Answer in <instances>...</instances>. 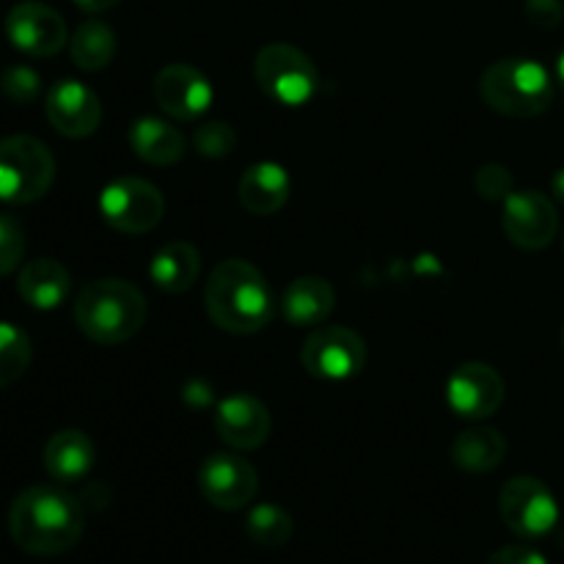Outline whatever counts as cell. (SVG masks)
<instances>
[{
	"mask_svg": "<svg viewBox=\"0 0 564 564\" xmlns=\"http://www.w3.org/2000/svg\"><path fill=\"white\" fill-rule=\"evenodd\" d=\"M22 257H25V229L14 215L0 213V275L14 273Z\"/></svg>",
	"mask_w": 564,
	"mask_h": 564,
	"instance_id": "f1b7e54d",
	"label": "cell"
},
{
	"mask_svg": "<svg viewBox=\"0 0 564 564\" xmlns=\"http://www.w3.org/2000/svg\"><path fill=\"white\" fill-rule=\"evenodd\" d=\"M485 564H549L540 551L529 549V545H505L496 551Z\"/></svg>",
	"mask_w": 564,
	"mask_h": 564,
	"instance_id": "1f68e13d",
	"label": "cell"
},
{
	"mask_svg": "<svg viewBox=\"0 0 564 564\" xmlns=\"http://www.w3.org/2000/svg\"><path fill=\"white\" fill-rule=\"evenodd\" d=\"M6 39L11 47L31 58H53L69 42L66 22L53 6L39 0H22L6 14Z\"/></svg>",
	"mask_w": 564,
	"mask_h": 564,
	"instance_id": "8fae6325",
	"label": "cell"
},
{
	"mask_svg": "<svg viewBox=\"0 0 564 564\" xmlns=\"http://www.w3.org/2000/svg\"><path fill=\"white\" fill-rule=\"evenodd\" d=\"M204 306L220 330L237 336L259 334L275 317V295L268 279L246 259H226L209 273Z\"/></svg>",
	"mask_w": 564,
	"mask_h": 564,
	"instance_id": "7a4b0ae2",
	"label": "cell"
},
{
	"mask_svg": "<svg viewBox=\"0 0 564 564\" xmlns=\"http://www.w3.org/2000/svg\"><path fill=\"white\" fill-rule=\"evenodd\" d=\"M253 77L273 102L286 105V108H301L312 102L319 88V72L314 61L295 44L286 42L264 44L259 50L253 61Z\"/></svg>",
	"mask_w": 564,
	"mask_h": 564,
	"instance_id": "8992f818",
	"label": "cell"
},
{
	"mask_svg": "<svg viewBox=\"0 0 564 564\" xmlns=\"http://www.w3.org/2000/svg\"><path fill=\"white\" fill-rule=\"evenodd\" d=\"M479 94L496 113L510 116V119H534L551 108L554 80L538 61L505 58L485 69Z\"/></svg>",
	"mask_w": 564,
	"mask_h": 564,
	"instance_id": "277c9868",
	"label": "cell"
},
{
	"mask_svg": "<svg viewBox=\"0 0 564 564\" xmlns=\"http://www.w3.org/2000/svg\"><path fill=\"white\" fill-rule=\"evenodd\" d=\"M270 411L253 394H229L218 402L215 411V430L220 441L237 452H253L270 438Z\"/></svg>",
	"mask_w": 564,
	"mask_h": 564,
	"instance_id": "2e32d148",
	"label": "cell"
},
{
	"mask_svg": "<svg viewBox=\"0 0 564 564\" xmlns=\"http://www.w3.org/2000/svg\"><path fill=\"white\" fill-rule=\"evenodd\" d=\"M44 113H47V121L55 132L80 141V138L97 132L99 121H102V102L80 80L66 77V80L50 86L47 97H44Z\"/></svg>",
	"mask_w": 564,
	"mask_h": 564,
	"instance_id": "9a60e30c",
	"label": "cell"
},
{
	"mask_svg": "<svg viewBox=\"0 0 564 564\" xmlns=\"http://www.w3.org/2000/svg\"><path fill=\"white\" fill-rule=\"evenodd\" d=\"M292 193V180L286 174V169L273 160H262V163H253L242 171L240 182H237V198H240V207L246 213L257 215V218H270L279 209H284V204L290 202Z\"/></svg>",
	"mask_w": 564,
	"mask_h": 564,
	"instance_id": "e0dca14e",
	"label": "cell"
},
{
	"mask_svg": "<svg viewBox=\"0 0 564 564\" xmlns=\"http://www.w3.org/2000/svg\"><path fill=\"white\" fill-rule=\"evenodd\" d=\"M556 80H560V86H562V91H564V50H562L560 58H556Z\"/></svg>",
	"mask_w": 564,
	"mask_h": 564,
	"instance_id": "e575fe53",
	"label": "cell"
},
{
	"mask_svg": "<svg viewBox=\"0 0 564 564\" xmlns=\"http://www.w3.org/2000/svg\"><path fill=\"white\" fill-rule=\"evenodd\" d=\"M551 193H554L556 202L564 207V169H560L554 176H551Z\"/></svg>",
	"mask_w": 564,
	"mask_h": 564,
	"instance_id": "836d02e7",
	"label": "cell"
},
{
	"mask_svg": "<svg viewBox=\"0 0 564 564\" xmlns=\"http://www.w3.org/2000/svg\"><path fill=\"white\" fill-rule=\"evenodd\" d=\"M33 361V341L20 325L0 323V389L17 383Z\"/></svg>",
	"mask_w": 564,
	"mask_h": 564,
	"instance_id": "484cf974",
	"label": "cell"
},
{
	"mask_svg": "<svg viewBox=\"0 0 564 564\" xmlns=\"http://www.w3.org/2000/svg\"><path fill=\"white\" fill-rule=\"evenodd\" d=\"M193 147L207 160L229 158L237 147V130L229 121H204L193 132Z\"/></svg>",
	"mask_w": 564,
	"mask_h": 564,
	"instance_id": "4316f807",
	"label": "cell"
},
{
	"mask_svg": "<svg viewBox=\"0 0 564 564\" xmlns=\"http://www.w3.org/2000/svg\"><path fill=\"white\" fill-rule=\"evenodd\" d=\"M99 213L121 235H147L165 215V198L158 185L141 176H121L99 193Z\"/></svg>",
	"mask_w": 564,
	"mask_h": 564,
	"instance_id": "52a82bcc",
	"label": "cell"
},
{
	"mask_svg": "<svg viewBox=\"0 0 564 564\" xmlns=\"http://www.w3.org/2000/svg\"><path fill=\"white\" fill-rule=\"evenodd\" d=\"M523 14L532 22L534 28H543V31H554L562 25L564 20V3L562 0H527L523 3Z\"/></svg>",
	"mask_w": 564,
	"mask_h": 564,
	"instance_id": "4dcf8cb0",
	"label": "cell"
},
{
	"mask_svg": "<svg viewBox=\"0 0 564 564\" xmlns=\"http://www.w3.org/2000/svg\"><path fill=\"white\" fill-rule=\"evenodd\" d=\"M452 463L466 474H488L507 457V441L494 427H468L452 444Z\"/></svg>",
	"mask_w": 564,
	"mask_h": 564,
	"instance_id": "603a6c76",
	"label": "cell"
},
{
	"mask_svg": "<svg viewBox=\"0 0 564 564\" xmlns=\"http://www.w3.org/2000/svg\"><path fill=\"white\" fill-rule=\"evenodd\" d=\"M246 534L259 549H284L295 534V521L279 505H257L246 516Z\"/></svg>",
	"mask_w": 564,
	"mask_h": 564,
	"instance_id": "d4e9b609",
	"label": "cell"
},
{
	"mask_svg": "<svg viewBox=\"0 0 564 564\" xmlns=\"http://www.w3.org/2000/svg\"><path fill=\"white\" fill-rule=\"evenodd\" d=\"M499 516L512 534L538 540L554 532L560 521L556 496L538 477H512L499 494Z\"/></svg>",
	"mask_w": 564,
	"mask_h": 564,
	"instance_id": "9c48e42d",
	"label": "cell"
},
{
	"mask_svg": "<svg viewBox=\"0 0 564 564\" xmlns=\"http://www.w3.org/2000/svg\"><path fill=\"white\" fill-rule=\"evenodd\" d=\"M336 308V290L319 275H301L281 297V314L295 328H319Z\"/></svg>",
	"mask_w": 564,
	"mask_h": 564,
	"instance_id": "d6986e66",
	"label": "cell"
},
{
	"mask_svg": "<svg viewBox=\"0 0 564 564\" xmlns=\"http://www.w3.org/2000/svg\"><path fill=\"white\" fill-rule=\"evenodd\" d=\"M367 341L361 334L352 328H341V325H319L306 336L301 350V364L312 378L330 380V383H341L367 367Z\"/></svg>",
	"mask_w": 564,
	"mask_h": 564,
	"instance_id": "ba28073f",
	"label": "cell"
},
{
	"mask_svg": "<svg viewBox=\"0 0 564 564\" xmlns=\"http://www.w3.org/2000/svg\"><path fill=\"white\" fill-rule=\"evenodd\" d=\"M152 97L165 116L176 121H196L213 105L215 91L207 77L191 64H169L152 83Z\"/></svg>",
	"mask_w": 564,
	"mask_h": 564,
	"instance_id": "4fadbf2b",
	"label": "cell"
},
{
	"mask_svg": "<svg viewBox=\"0 0 564 564\" xmlns=\"http://www.w3.org/2000/svg\"><path fill=\"white\" fill-rule=\"evenodd\" d=\"M505 235L512 246L523 251H543L554 242L560 229V215L554 202L540 191H516L507 196L505 215H501Z\"/></svg>",
	"mask_w": 564,
	"mask_h": 564,
	"instance_id": "7c38bea8",
	"label": "cell"
},
{
	"mask_svg": "<svg viewBox=\"0 0 564 564\" xmlns=\"http://www.w3.org/2000/svg\"><path fill=\"white\" fill-rule=\"evenodd\" d=\"M505 378L490 364L468 361L452 372L446 383V402L463 419H488L505 405Z\"/></svg>",
	"mask_w": 564,
	"mask_h": 564,
	"instance_id": "5bb4252c",
	"label": "cell"
},
{
	"mask_svg": "<svg viewBox=\"0 0 564 564\" xmlns=\"http://www.w3.org/2000/svg\"><path fill=\"white\" fill-rule=\"evenodd\" d=\"M474 185H477V193L488 202H507L510 193H516V180H512L510 169L499 163H488L477 171L474 176Z\"/></svg>",
	"mask_w": 564,
	"mask_h": 564,
	"instance_id": "f546056e",
	"label": "cell"
},
{
	"mask_svg": "<svg viewBox=\"0 0 564 564\" xmlns=\"http://www.w3.org/2000/svg\"><path fill=\"white\" fill-rule=\"evenodd\" d=\"M127 138H130L132 152H135L143 163L158 165V169L174 165L185 158V135L165 119L141 116V119L130 127Z\"/></svg>",
	"mask_w": 564,
	"mask_h": 564,
	"instance_id": "44dd1931",
	"label": "cell"
},
{
	"mask_svg": "<svg viewBox=\"0 0 564 564\" xmlns=\"http://www.w3.org/2000/svg\"><path fill=\"white\" fill-rule=\"evenodd\" d=\"M202 273V253L185 240H174L160 248L149 262V275L169 295H182L191 290Z\"/></svg>",
	"mask_w": 564,
	"mask_h": 564,
	"instance_id": "7402d4cb",
	"label": "cell"
},
{
	"mask_svg": "<svg viewBox=\"0 0 564 564\" xmlns=\"http://www.w3.org/2000/svg\"><path fill=\"white\" fill-rule=\"evenodd\" d=\"M562 246H564V237H562Z\"/></svg>",
	"mask_w": 564,
	"mask_h": 564,
	"instance_id": "8d00e7d4",
	"label": "cell"
},
{
	"mask_svg": "<svg viewBox=\"0 0 564 564\" xmlns=\"http://www.w3.org/2000/svg\"><path fill=\"white\" fill-rule=\"evenodd\" d=\"M0 91H3L11 102L31 105L36 102L39 94H42V77H39V72H33L31 66H9V69H3V75H0Z\"/></svg>",
	"mask_w": 564,
	"mask_h": 564,
	"instance_id": "83f0119b",
	"label": "cell"
},
{
	"mask_svg": "<svg viewBox=\"0 0 564 564\" xmlns=\"http://www.w3.org/2000/svg\"><path fill=\"white\" fill-rule=\"evenodd\" d=\"M75 323L94 345H121L147 323V297L124 279H97L77 295Z\"/></svg>",
	"mask_w": 564,
	"mask_h": 564,
	"instance_id": "3957f363",
	"label": "cell"
},
{
	"mask_svg": "<svg viewBox=\"0 0 564 564\" xmlns=\"http://www.w3.org/2000/svg\"><path fill=\"white\" fill-rule=\"evenodd\" d=\"M94 460H97V449L83 430H58V433L50 435L42 452L44 471L58 485L86 479L91 474Z\"/></svg>",
	"mask_w": 564,
	"mask_h": 564,
	"instance_id": "ac0fdd59",
	"label": "cell"
},
{
	"mask_svg": "<svg viewBox=\"0 0 564 564\" xmlns=\"http://www.w3.org/2000/svg\"><path fill=\"white\" fill-rule=\"evenodd\" d=\"M9 538L31 556H61L75 549L86 529V512L72 494L55 485H31L9 507Z\"/></svg>",
	"mask_w": 564,
	"mask_h": 564,
	"instance_id": "6da1fadb",
	"label": "cell"
},
{
	"mask_svg": "<svg viewBox=\"0 0 564 564\" xmlns=\"http://www.w3.org/2000/svg\"><path fill=\"white\" fill-rule=\"evenodd\" d=\"M562 347H564V325H562Z\"/></svg>",
	"mask_w": 564,
	"mask_h": 564,
	"instance_id": "d590c367",
	"label": "cell"
},
{
	"mask_svg": "<svg viewBox=\"0 0 564 564\" xmlns=\"http://www.w3.org/2000/svg\"><path fill=\"white\" fill-rule=\"evenodd\" d=\"M72 290V275L58 259L39 257L31 259L25 268L20 270V279H17V292H20L22 301L28 303L36 312H53L61 303L69 297Z\"/></svg>",
	"mask_w": 564,
	"mask_h": 564,
	"instance_id": "ffe728a7",
	"label": "cell"
},
{
	"mask_svg": "<svg viewBox=\"0 0 564 564\" xmlns=\"http://www.w3.org/2000/svg\"><path fill=\"white\" fill-rule=\"evenodd\" d=\"M196 485L207 505H213L215 510L235 512L253 501L259 490V474L246 457L218 452L202 463Z\"/></svg>",
	"mask_w": 564,
	"mask_h": 564,
	"instance_id": "30bf717a",
	"label": "cell"
},
{
	"mask_svg": "<svg viewBox=\"0 0 564 564\" xmlns=\"http://www.w3.org/2000/svg\"><path fill=\"white\" fill-rule=\"evenodd\" d=\"M53 180L55 158L39 138L9 135L0 141V202H39Z\"/></svg>",
	"mask_w": 564,
	"mask_h": 564,
	"instance_id": "5b68a950",
	"label": "cell"
},
{
	"mask_svg": "<svg viewBox=\"0 0 564 564\" xmlns=\"http://www.w3.org/2000/svg\"><path fill=\"white\" fill-rule=\"evenodd\" d=\"M116 3H121V0H75L77 9L88 11V14H99V11H108V9H113Z\"/></svg>",
	"mask_w": 564,
	"mask_h": 564,
	"instance_id": "d6a6232c",
	"label": "cell"
},
{
	"mask_svg": "<svg viewBox=\"0 0 564 564\" xmlns=\"http://www.w3.org/2000/svg\"><path fill=\"white\" fill-rule=\"evenodd\" d=\"M69 53L77 69L102 72L116 55V31L102 20H86L69 39Z\"/></svg>",
	"mask_w": 564,
	"mask_h": 564,
	"instance_id": "cb8c5ba5",
	"label": "cell"
}]
</instances>
